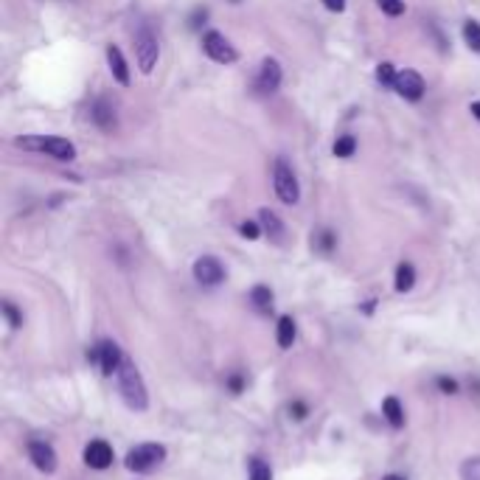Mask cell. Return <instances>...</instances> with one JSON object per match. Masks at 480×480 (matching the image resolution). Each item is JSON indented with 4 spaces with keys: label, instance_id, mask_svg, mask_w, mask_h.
I'll return each instance as SVG.
<instances>
[{
    "label": "cell",
    "instance_id": "29",
    "mask_svg": "<svg viewBox=\"0 0 480 480\" xmlns=\"http://www.w3.org/2000/svg\"><path fill=\"white\" fill-rule=\"evenodd\" d=\"M317 247H320V250H331V247H334V234H331V231H320V234H317Z\"/></svg>",
    "mask_w": 480,
    "mask_h": 480
},
{
    "label": "cell",
    "instance_id": "14",
    "mask_svg": "<svg viewBox=\"0 0 480 480\" xmlns=\"http://www.w3.org/2000/svg\"><path fill=\"white\" fill-rule=\"evenodd\" d=\"M90 118H93V124H96L99 130H104V132H113V130H115V107H113L107 99H99V101L90 107Z\"/></svg>",
    "mask_w": 480,
    "mask_h": 480
},
{
    "label": "cell",
    "instance_id": "12",
    "mask_svg": "<svg viewBox=\"0 0 480 480\" xmlns=\"http://www.w3.org/2000/svg\"><path fill=\"white\" fill-rule=\"evenodd\" d=\"M113 461H115L113 447L104 438H96V441H90L84 447V464L90 469H107V467H113Z\"/></svg>",
    "mask_w": 480,
    "mask_h": 480
},
{
    "label": "cell",
    "instance_id": "18",
    "mask_svg": "<svg viewBox=\"0 0 480 480\" xmlns=\"http://www.w3.org/2000/svg\"><path fill=\"white\" fill-rule=\"evenodd\" d=\"M393 286H396V292H410V289L416 286V267H413L410 261H402V264L396 267Z\"/></svg>",
    "mask_w": 480,
    "mask_h": 480
},
{
    "label": "cell",
    "instance_id": "20",
    "mask_svg": "<svg viewBox=\"0 0 480 480\" xmlns=\"http://www.w3.org/2000/svg\"><path fill=\"white\" fill-rule=\"evenodd\" d=\"M464 42H467L475 53H480V23L478 20H467V23H464Z\"/></svg>",
    "mask_w": 480,
    "mask_h": 480
},
{
    "label": "cell",
    "instance_id": "8",
    "mask_svg": "<svg viewBox=\"0 0 480 480\" xmlns=\"http://www.w3.org/2000/svg\"><path fill=\"white\" fill-rule=\"evenodd\" d=\"M194 278L203 284V286H220L225 281V267L217 255H200L194 261Z\"/></svg>",
    "mask_w": 480,
    "mask_h": 480
},
{
    "label": "cell",
    "instance_id": "34",
    "mask_svg": "<svg viewBox=\"0 0 480 480\" xmlns=\"http://www.w3.org/2000/svg\"><path fill=\"white\" fill-rule=\"evenodd\" d=\"M382 480H405V478H402V475H385Z\"/></svg>",
    "mask_w": 480,
    "mask_h": 480
},
{
    "label": "cell",
    "instance_id": "25",
    "mask_svg": "<svg viewBox=\"0 0 480 480\" xmlns=\"http://www.w3.org/2000/svg\"><path fill=\"white\" fill-rule=\"evenodd\" d=\"M377 6H379L385 14H391V17L405 14V0H377Z\"/></svg>",
    "mask_w": 480,
    "mask_h": 480
},
{
    "label": "cell",
    "instance_id": "13",
    "mask_svg": "<svg viewBox=\"0 0 480 480\" xmlns=\"http://www.w3.org/2000/svg\"><path fill=\"white\" fill-rule=\"evenodd\" d=\"M258 222H261V231L270 236V241L281 244V241L286 239V228H284V222H281V217H278L275 211L261 208V211H258Z\"/></svg>",
    "mask_w": 480,
    "mask_h": 480
},
{
    "label": "cell",
    "instance_id": "7",
    "mask_svg": "<svg viewBox=\"0 0 480 480\" xmlns=\"http://www.w3.org/2000/svg\"><path fill=\"white\" fill-rule=\"evenodd\" d=\"M203 51H206L214 62H220V65H234V62L239 59L236 45H234L225 34H220V31H208V34L203 37Z\"/></svg>",
    "mask_w": 480,
    "mask_h": 480
},
{
    "label": "cell",
    "instance_id": "35",
    "mask_svg": "<svg viewBox=\"0 0 480 480\" xmlns=\"http://www.w3.org/2000/svg\"><path fill=\"white\" fill-rule=\"evenodd\" d=\"M231 3H239V0H231Z\"/></svg>",
    "mask_w": 480,
    "mask_h": 480
},
{
    "label": "cell",
    "instance_id": "11",
    "mask_svg": "<svg viewBox=\"0 0 480 480\" xmlns=\"http://www.w3.org/2000/svg\"><path fill=\"white\" fill-rule=\"evenodd\" d=\"M28 458H31V464L39 469V472H45V475H53L56 472V453H53V447L48 444V441H31L28 444Z\"/></svg>",
    "mask_w": 480,
    "mask_h": 480
},
{
    "label": "cell",
    "instance_id": "32",
    "mask_svg": "<svg viewBox=\"0 0 480 480\" xmlns=\"http://www.w3.org/2000/svg\"><path fill=\"white\" fill-rule=\"evenodd\" d=\"M289 410H295V413H298L295 419H303V416H306V408H303V405H298V402H295V405H292Z\"/></svg>",
    "mask_w": 480,
    "mask_h": 480
},
{
    "label": "cell",
    "instance_id": "10",
    "mask_svg": "<svg viewBox=\"0 0 480 480\" xmlns=\"http://www.w3.org/2000/svg\"><path fill=\"white\" fill-rule=\"evenodd\" d=\"M393 90H396L402 99H408V101H419V99L424 96L427 87H424V79H422L416 70H399Z\"/></svg>",
    "mask_w": 480,
    "mask_h": 480
},
{
    "label": "cell",
    "instance_id": "1",
    "mask_svg": "<svg viewBox=\"0 0 480 480\" xmlns=\"http://www.w3.org/2000/svg\"><path fill=\"white\" fill-rule=\"evenodd\" d=\"M115 385H118V393H121V399H124V405H127L130 410L144 413V410L149 408L146 382H144V377H141V371L135 368L132 360H124L121 371L115 374Z\"/></svg>",
    "mask_w": 480,
    "mask_h": 480
},
{
    "label": "cell",
    "instance_id": "24",
    "mask_svg": "<svg viewBox=\"0 0 480 480\" xmlns=\"http://www.w3.org/2000/svg\"><path fill=\"white\" fill-rule=\"evenodd\" d=\"M461 480H480V455L467 458L461 464Z\"/></svg>",
    "mask_w": 480,
    "mask_h": 480
},
{
    "label": "cell",
    "instance_id": "17",
    "mask_svg": "<svg viewBox=\"0 0 480 480\" xmlns=\"http://www.w3.org/2000/svg\"><path fill=\"white\" fill-rule=\"evenodd\" d=\"M250 303H253V309H255L258 315H270V312H272V289L264 286V284L253 286V289H250Z\"/></svg>",
    "mask_w": 480,
    "mask_h": 480
},
{
    "label": "cell",
    "instance_id": "4",
    "mask_svg": "<svg viewBox=\"0 0 480 480\" xmlns=\"http://www.w3.org/2000/svg\"><path fill=\"white\" fill-rule=\"evenodd\" d=\"M132 42H135V59H138L141 73H152L155 65H158V59H160V42H158L155 31L149 25H141L135 31V39Z\"/></svg>",
    "mask_w": 480,
    "mask_h": 480
},
{
    "label": "cell",
    "instance_id": "3",
    "mask_svg": "<svg viewBox=\"0 0 480 480\" xmlns=\"http://www.w3.org/2000/svg\"><path fill=\"white\" fill-rule=\"evenodd\" d=\"M163 461H166V447H163V444H155V441H146V444L132 447V450L127 453V458H124L127 469L135 472V475H149V472H155Z\"/></svg>",
    "mask_w": 480,
    "mask_h": 480
},
{
    "label": "cell",
    "instance_id": "21",
    "mask_svg": "<svg viewBox=\"0 0 480 480\" xmlns=\"http://www.w3.org/2000/svg\"><path fill=\"white\" fill-rule=\"evenodd\" d=\"M247 472H250V480H272V469H270V464H267V461H261V458H250Z\"/></svg>",
    "mask_w": 480,
    "mask_h": 480
},
{
    "label": "cell",
    "instance_id": "19",
    "mask_svg": "<svg viewBox=\"0 0 480 480\" xmlns=\"http://www.w3.org/2000/svg\"><path fill=\"white\" fill-rule=\"evenodd\" d=\"M275 337H278V346H281V348H292V343H295V320H292L289 315H281V317H278Z\"/></svg>",
    "mask_w": 480,
    "mask_h": 480
},
{
    "label": "cell",
    "instance_id": "23",
    "mask_svg": "<svg viewBox=\"0 0 480 480\" xmlns=\"http://www.w3.org/2000/svg\"><path fill=\"white\" fill-rule=\"evenodd\" d=\"M396 76H399V73L393 70L391 62H379V65H377V82H379L382 87H393V84H396Z\"/></svg>",
    "mask_w": 480,
    "mask_h": 480
},
{
    "label": "cell",
    "instance_id": "33",
    "mask_svg": "<svg viewBox=\"0 0 480 480\" xmlns=\"http://www.w3.org/2000/svg\"><path fill=\"white\" fill-rule=\"evenodd\" d=\"M469 113H472V115H475V118H478V121H480V101H472V107H469Z\"/></svg>",
    "mask_w": 480,
    "mask_h": 480
},
{
    "label": "cell",
    "instance_id": "22",
    "mask_svg": "<svg viewBox=\"0 0 480 480\" xmlns=\"http://www.w3.org/2000/svg\"><path fill=\"white\" fill-rule=\"evenodd\" d=\"M354 152H357V138L354 135H340L334 141V155L337 158H351Z\"/></svg>",
    "mask_w": 480,
    "mask_h": 480
},
{
    "label": "cell",
    "instance_id": "27",
    "mask_svg": "<svg viewBox=\"0 0 480 480\" xmlns=\"http://www.w3.org/2000/svg\"><path fill=\"white\" fill-rule=\"evenodd\" d=\"M239 234L244 239H258L261 236V225L258 222H250V220H244L239 225Z\"/></svg>",
    "mask_w": 480,
    "mask_h": 480
},
{
    "label": "cell",
    "instance_id": "5",
    "mask_svg": "<svg viewBox=\"0 0 480 480\" xmlns=\"http://www.w3.org/2000/svg\"><path fill=\"white\" fill-rule=\"evenodd\" d=\"M272 189H275L278 200L286 203V206H295L301 200V183H298L292 166L284 158H278L275 166H272Z\"/></svg>",
    "mask_w": 480,
    "mask_h": 480
},
{
    "label": "cell",
    "instance_id": "2",
    "mask_svg": "<svg viewBox=\"0 0 480 480\" xmlns=\"http://www.w3.org/2000/svg\"><path fill=\"white\" fill-rule=\"evenodd\" d=\"M14 146L28 149V152H45L48 158L68 160V163L76 158V146L68 138H59V135H23V138L14 141Z\"/></svg>",
    "mask_w": 480,
    "mask_h": 480
},
{
    "label": "cell",
    "instance_id": "26",
    "mask_svg": "<svg viewBox=\"0 0 480 480\" xmlns=\"http://www.w3.org/2000/svg\"><path fill=\"white\" fill-rule=\"evenodd\" d=\"M3 315H6V320H8V326H11V329H20V326H23V315L17 312V306H14V303H8V301H6V303H3Z\"/></svg>",
    "mask_w": 480,
    "mask_h": 480
},
{
    "label": "cell",
    "instance_id": "16",
    "mask_svg": "<svg viewBox=\"0 0 480 480\" xmlns=\"http://www.w3.org/2000/svg\"><path fill=\"white\" fill-rule=\"evenodd\" d=\"M382 416H385V422L393 430H402L405 427V408H402V402L396 396H385L382 399Z\"/></svg>",
    "mask_w": 480,
    "mask_h": 480
},
{
    "label": "cell",
    "instance_id": "15",
    "mask_svg": "<svg viewBox=\"0 0 480 480\" xmlns=\"http://www.w3.org/2000/svg\"><path fill=\"white\" fill-rule=\"evenodd\" d=\"M107 65H110V73H113V79L118 82V84H130V65H127V59H124V53H121V48L118 45H110L107 48Z\"/></svg>",
    "mask_w": 480,
    "mask_h": 480
},
{
    "label": "cell",
    "instance_id": "31",
    "mask_svg": "<svg viewBox=\"0 0 480 480\" xmlns=\"http://www.w3.org/2000/svg\"><path fill=\"white\" fill-rule=\"evenodd\" d=\"M323 6L329 8V11H346V0H323Z\"/></svg>",
    "mask_w": 480,
    "mask_h": 480
},
{
    "label": "cell",
    "instance_id": "6",
    "mask_svg": "<svg viewBox=\"0 0 480 480\" xmlns=\"http://www.w3.org/2000/svg\"><path fill=\"white\" fill-rule=\"evenodd\" d=\"M124 351H121V346L118 343H113V340H101L93 351H90V362H96L99 368H101V374L104 377H115L118 371H121V365H124Z\"/></svg>",
    "mask_w": 480,
    "mask_h": 480
},
{
    "label": "cell",
    "instance_id": "30",
    "mask_svg": "<svg viewBox=\"0 0 480 480\" xmlns=\"http://www.w3.org/2000/svg\"><path fill=\"white\" fill-rule=\"evenodd\" d=\"M228 388H231L234 393H241V388H244V379H241L239 374H234V377H228Z\"/></svg>",
    "mask_w": 480,
    "mask_h": 480
},
{
    "label": "cell",
    "instance_id": "28",
    "mask_svg": "<svg viewBox=\"0 0 480 480\" xmlns=\"http://www.w3.org/2000/svg\"><path fill=\"white\" fill-rule=\"evenodd\" d=\"M436 385H438V391H441V393H447V396H455V393H458V382H455V379H450V377H438V379H436Z\"/></svg>",
    "mask_w": 480,
    "mask_h": 480
},
{
    "label": "cell",
    "instance_id": "9",
    "mask_svg": "<svg viewBox=\"0 0 480 480\" xmlns=\"http://www.w3.org/2000/svg\"><path fill=\"white\" fill-rule=\"evenodd\" d=\"M281 79H284L281 62L272 59V56L261 59V68H258V76H255V90L264 93V96H270V93H275L281 87Z\"/></svg>",
    "mask_w": 480,
    "mask_h": 480
}]
</instances>
